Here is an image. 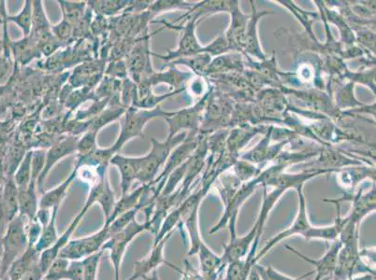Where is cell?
<instances>
[{"instance_id":"obj_1","label":"cell","mask_w":376,"mask_h":280,"mask_svg":"<svg viewBox=\"0 0 376 280\" xmlns=\"http://www.w3.org/2000/svg\"><path fill=\"white\" fill-rule=\"evenodd\" d=\"M26 221L28 220L23 216L17 215L8 223L7 229L1 238L2 258L0 262V280L5 279L11 264L28 249Z\"/></svg>"},{"instance_id":"obj_2","label":"cell","mask_w":376,"mask_h":280,"mask_svg":"<svg viewBox=\"0 0 376 280\" xmlns=\"http://www.w3.org/2000/svg\"><path fill=\"white\" fill-rule=\"evenodd\" d=\"M144 232H150L149 223L147 221L139 223L135 220L122 231L110 235L104 244L102 250L104 252L107 250L110 252V261H112L113 272H115V280H120L122 261H123L128 245L136 236Z\"/></svg>"},{"instance_id":"obj_3","label":"cell","mask_w":376,"mask_h":280,"mask_svg":"<svg viewBox=\"0 0 376 280\" xmlns=\"http://www.w3.org/2000/svg\"><path fill=\"white\" fill-rule=\"evenodd\" d=\"M109 238V224L105 223L100 231L84 238L72 239L61 250L59 257L69 261H81L101 252Z\"/></svg>"},{"instance_id":"obj_4","label":"cell","mask_w":376,"mask_h":280,"mask_svg":"<svg viewBox=\"0 0 376 280\" xmlns=\"http://www.w3.org/2000/svg\"><path fill=\"white\" fill-rule=\"evenodd\" d=\"M160 115H161V112L159 110H153L150 112L148 110H141L136 109V107L135 109L130 107L127 110V116H125V122L123 128H122L120 136H119L115 144L110 148L113 153L116 154L128 140L142 136L147 122Z\"/></svg>"},{"instance_id":"obj_5","label":"cell","mask_w":376,"mask_h":280,"mask_svg":"<svg viewBox=\"0 0 376 280\" xmlns=\"http://www.w3.org/2000/svg\"><path fill=\"white\" fill-rule=\"evenodd\" d=\"M311 226L310 221H309L308 218L307 210H306L304 199H303L302 195H301V203H300L298 215H297L293 223L290 227H287V229H285L284 231L277 233L270 240L267 242L263 249L256 253L255 258H253V264H258L259 259L263 258L265 255H267V253L270 252V250H273L280 242L290 238L291 236H302V233L306 230L310 228Z\"/></svg>"},{"instance_id":"obj_6","label":"cell","mask_w":376,"mask_h":280,"mask_svg":"<svg viewBox=\"0 0 376 280\" xmlns=\"http://www.w3.org/2000/svg\"><path fill=\"white\" fill-rule=\"evenodd\" d=\"M170 238L171 235H168L167 238L163 239L162 241H160L159 244L154 245V246L152 247L149 255L134 262L132 276L127 280H138L139 279H144V276L150 275L152 272L156 270L159 265L164 264L181 273V271L182 270H181L180 268H178L176 265L166 261L164 258V247Z\"/></svg>"},{"instance_id":"obj_7","label":"cell","mask_w":376,"mask_h":280,"mask_svg":"<svg viewBox=\"0 0 376 280\" xmlns=\"http://www.w3.org/2000/svg\"><path fill=\"white\" fill-rule=\"evenodd\" d=\"M287 247L291 252L300 257L303 261L314 265V273H317L314 280H323L334 274V271L336 269L338 255H339L341 247H342V243H341L339 239L331 242V247L326 250L324 256L320 259L310 258V257L302 255L299 250L294 249L292 247L287 246Z\"/></svg>"},{"instance_id":"obj_8","label":"cell","mask_w":376,"mask_h":280,"mask_svg":"<svg viewBox=\"0 0 376 280\" xmlns=\"http://www.w3.org/2000/svg\"><path fill=\"white\" fill-rule=\"evenodd\" d=\"M79 139L74 136H66L59 141L55 143V145L50 148L47 154H45V163L43 166V170L39 179L37 180L38 191L40 194H43V186L47 175L50 173L51 169L54 168L55 163L63 159L64 157L69 156L77 151V145Z\"/></svg>"},{"instance_id":"obj_9","label":"cell","mask_w":376,"mask_h":280,"mask_svg":"<svg viewBox=\"0 0 376 280\" xmlns=\"http://www.w3.org/2000/svg\"><path fill=\"white\" fill-rule=\"evenodd\" d=\"M90 208H91V206L86 203V205H84L81 211L79 213L74 220H72V223H69L66 231L60 236H58L57 242H55L52 247H49V249L45 250V252L40 253L39 264L43 273L45 274L46 271L50 267V265L54 262L55 259L59 257L61 250H62L64 247L67 246V244L72 240V235H74V233L76 231V229H77L81 221H83L84 216H86Z\"/></svg>"},{"instance_id":"obj_10","label":"cell","mask_w":376,"mask_h":280,"mask_svg":"<svg viewBox=\"0 0 376 280\" xmlns=\"http://www.w3.org/2000/svg\"><path fill=\"white\" fill-rule=\"evenodd\" d=\"M258 235V226L255 223L249 233L243 236L237 235V233H230L229 242L224 247L222 262L227 267L230 262L241 261L246 258L253 241Z\"/></svg>"},{"instance_id":"obj_11","label":"cell","mask_w":376,"mask_h":280,"mask_svg":"<svg viewBox=\"0 0 376 280\" xmlns=\"http://www.w3.org/2000/svg\"><path fill=\"white\" fill-rule=\"evenodd\" d=\"M152 143L153 148L150 153L142 157L141 170L137 177V180L141 182L142 185H153L157 171L167 156V144H161L154 139H152Z\"/></svg>"},{"instance_id":"obj_12","label":"cell","mask_w":376,"mask_h":280,"mask_svg":"<svg viewBox=\"0 0 376 280\" xmlns=\"http://www.w3.org/2000/svg\"><path fill=\"white\" fill-rule=\"evenodd\" d=\"M110 163L116 166L120 172L122 197H124L130 192L134 180H137L142 165V157L132 158L116 153L110 159Z\"/></svg>"},{"instance_id":"obj_13","label":"cell","mask_w":376,"mask_h":280,"mask_svg":"<svg viewBox=\"0 0 376 280\" xmlns=\"http://www.w3.org/2000/svg\"><path fill=\"white\" fill-rule=\"evenodd\" d=\"M86 203L91 206L98 203L103 210L105 221L110 218L116 202L115 194H113V189L110 188L107 175L102 177L97 185L91 187V191Z\"/></svg>"},{"instance_id":"obj_14","label":"cell","mask_w":376,"mask_h":280,"mask_svg":"<svg viewBox=\"0 0 376 280\" xmlns=\"http://www.w3.org/2000/svg\"><path fill=\"white\" fill-rule=\"evenodd\" d=\"M37 189V182L32 180L28 186L18 189L19 215L28 221L34 220L40 209Z\"/></svg>"},{"instance_id":"obj_15","label":"cell","mask_w":376,"mask_h":280,"mask_svg":"<svg viewBox=\"0 0 376 280\" xmlns=\"http://www.w3.org/2000/svg\"><path fill=\"white\" fill-rule=\"evenodd\" d=\"M76 177H77V170L75 168L68 179L64 180L60 185L55 187L51 191L43 192L42 197L40 199L39 209L43 210L59 209L61 203L65 199L69 188L74 182Z\"/></svg>"},{"instance_id":"obj_16","label":"cell","mask_w":376,"mask_h":280,"mask_svg":"<svg viewBox=\"0 0 376 280\" xmlns=\"http://www.w3.org/2000/svg\"><path fill=\"white\" fill-rule=\"evenodd\" d=\"M40 259V253L34 247H28L24 253L16 259L8 268L5 279L19 280Z\"/></svg>"},{"instance_id":"obj_17","label":"cell","mask_w":376,"mask_h":280,"mask_svg":"<svg viewBox=\"0 0 376 280\" xmlns=\"http://www.w3.org/2000/svg\"><path fill=\"white\" fill-rule=\"evenodd\" d=\"M179 229L182 235H188L189 238L188 256L196 255L200 246L203 238H201L199 221H198V208H195L189 213L188 218H186L185 223L179 224Z\"/></svg>"},{"instance_id":"obj_18","label":"cell","mask_w":376,"mask_h":280,"mask_svg":"<svg viewBox=\"0 0 376 280\" xmlns=\"http://www.w3.org/2000/svg\"><path fill=\"white\" fill-rule=\"evenodd\" d=\"M1 197L6 217L8 223L19 215L18 188L14 182L13 177H8L1 187Z\"/></svg>"},{"instance_id":"obj_19","label":"cell","mask_w":376,"mask_h":280,"mask_svg":"<svg viewBox=\"0 0 376 280\" xmlns=\"http://www.w3.org/2000/svg\"><path fill=\"white\" fill-rule=\"evenodd\" d=\"M58 209H52L50 220L43 226L42 235H40L37 244L35 245V250H36L40 255L42 252H45V250L52 247L58 239L57 229Z\"/></svg>"},{"instance_id":"obj_20","label":"cell","mask_w":376,"mask_h":280,"mask_svg":"<svg viewBox=\"0 0 376 280\" xmlns=\"http://www.w3.org/2000/svg\"><path fill=\"white\" fill-rule=\"evenodd\" d=\"M33 3V23H32L30 34L45 42L50 34V28H49L47 18L43 11L42 2L34 1Z\"/></svg>"},{"instance_id":"obj_21","label":"cell","mask_w":376,"mask_h":280,"mask_svg":"<svg viewBox=\"0 0 376 280\" xmlns=\"http://www.w3.org/2000/svg\"><path fill=\"white\" fill-rule=\"evenodd\" d=\"M303 238L307 240H324L326 242H334L339 238V227L336 221L331 226L314 227L306 230L302 235Z\"/></svg>"},{"instance_id":"obj_22","label":"cell","mask_w":376,"mask_h":280,"mask_svg":"<svg viewBox=\"0 0 376 280\" xmlns=\"http://www.w3.org/2000/svg\"><path fill=\"white\" fill-rule=\"evenodd\" d=\"M8 22H13L24 32L25 37H28L32 30L33 23V4L32 1H25L23 10L16 16H8Z\"/></svg>"},{"instance_id":"obj_23","label":"cell","mask_w":376,"mask_h":280,"mask_svg":"<svg viewBox=\"0 0 376 280\" xmlns=\"http://www.w3.org/2000/svg\"><path fill=\"white\" fill-rule=\"evenodd\" d=\"M180 221H182V214H181L180 209L173 210L170 214H167L164 220H163L159 231L154 235L153 246L159 244L160 241L167 238L168 235H171V231L179 226Z\"/></svg>"},{"instance_id":"obj_24","label":"cell","mask_w":376,"mask_h":280,"mask_svg":"<svg viewBox=\"0 0 376 280\" xmlns=\"http://www.w3.org/2000/svg\"><path fill=\"white\" fill-rule=\"evenodd\" d=\"M32 153L33 151H29L25 154L24 160L20 163L18 168L13 175L14 182L18 189L25 188L31 182Z\"/></svg>"},{"instance_id":"obj_25","label":"cell","mask_w":376,"mask_h":280,"mask_svg":"<svg viewBox=\"0 0 376 280\" xmlns=\"http://www.w3.org/2000/svg\"><path fill=\"white\" fill-rule=\"evenodd\" d=\"M104 250H101L95 255L87 257L81 259L84 267V280H97L98 267H100L101 259Z\"/></svg>"},{"instance_id":"obj_26","label":"cell","mask_w":376,"mask_h":280,"mask_svg":"<svg viewBox=\"0 0 376 280\" xmlns=\"http://www.w3.org/2000/svg\"><path fill=\"white\" fill-rule=\"evenodd\" d=\"M253 267L258 271L261 280H302L314 272V271H311V272L305 274L304 276H302L301 278L293 279L280 273L279 271H277L273 267H262V265H258V264H256Z\"/></svg>"},{"instance_id":"obj_27","label":"cell","mask_w":376,"mask_h":280,"mask_svg":"<svg viewBox=\"0 0 376 280\" xmlns=\"http://www.w3.org/2000/svg\"><path fill=\"white\" fill-rule=\"evenodd\" d=\"M69 262L71 261L69 259L58 257L46 271L42 280H63L64 274L68 269Z\"/></svg>"},{"instance_id":"obj_28","label":"cell","mask_w":376,"mask_h":280,"mask_svg":"<svg viewBox=\"0 0 376 280\" xmlns=\"http://www.w3.org/2000/svg\"><path fill=\"white\" fill-rule=\"evenodd\" d=\"M97 132L95 131H90L87 133L83 139L79 140L77 145V151L80 153L81 157H87L94 153L97 148H96V136Z\"/></svg>"},{"instance_id":"obj_29","label":"cell","mask_w":376,"mask_h":280,"mask_svg":"<svg viewBox=\"0 0 376 280\" xmlns=\"http://www.w3.org/2000/svg\"><path fill=\"white\" fill-rule=\"evenodd\" d=\"M123 112V109H115L107 110V112L102 113V115H98L97 118L93 119L92 124H89L91 131H95V132L98 133L101 128L103 127L104 125L109 124V122L113 121V119H118Z\"/></svg>"},{"instance_id":"obj_30","label":"cell","mask_w":376,"mask_h":280,"mask_svg":"<svg viewBox=\"0 0 376 280\" xmlns=\"http://www.w3.org/2000/svg\"><path fill=\"white\" fill-rule=\"evenodd\" d=\"M45 163V153L42 151H36L32 153V161H31V180L32 182H36L40 174L43 170V166Z\"/></svg>"},{"instance_id":"obj_31","label":"cell","mask_w":376,"mask_h":280,"mask_svg":"<svg viewBox=\"0 0 376 280\" xmlns=\"http://www.w3.org/2000/svg\"><path fill=\"white\" fill-rule=\"evenodd\" d=\"M63 280H84L83 262L71 261L68 269L64 274Z\"/></svg>"},{"instance_id":"obj_32","label":"cell","mask_w":376,"mask_h":280,"mask_svg":"<svg viewBox=\"0 0 376 280\" xmlns=\"http://www.w3.org/2000/svg\"><path fill=\"white\" fill-rule=\"evenodd\" d=\"M96 3V7L97 11H100L102 14H112L116 13V11H120L124 8V6L127 4V2L122 1H101L94 2Z\"/></svg>"},{"instance_id":"obj_33","label":"cell","mask_w":376,"mask_h":280,"mask_svg":"<svg viewBox=\"0 0 376 280\" xmlns=\"http://www.w3.org/2000/svg\"><path fill=\"white\" fill-rule=\"evenodd\" d=\"M43 276H45V273H43L39 262H38L19 280H42Z\"/></svg>"},{"instance_id":"obj_34","label":"cell","mask_w":376,"mask_h":280,"mask_svg":"<svg viewBox=\"0 0 376 280\" xmlns=\"http://www.w3.org/2000/svg\"><path fill=\"white\" fill-rule=\"evenodd\" d=\"M72 26L68 22V19L64 20L60 25H55V28H52V31L55 32V34L57 35L60 39H67L71 34Z\"/></svg>"},{"instance_id":"obj_35","label":"cell","mask_w":376,"mask_h":280,"mask_svg":"<svg viewBox=\"0 0 376 280\" xmlns=\"http://www.w3.org/2000/svg\"><path fill=\"white\" fill-rule=\"evenodd\" d=\"M8 224V221L7 217H6L4 206H3L2 202L1 188H0V238H2L3 235H4Z\"/></svg>"},{"instance_id":"obj_36","label":"cell","mask_w":376,"mask_h":280,"mask_svg":"<svg viewBox=\"0 0 376 280\" xmlns=\"http://www.w3.org/2000/svg\"><path fill=\"white\" fill-rule=\"evenodd\" d=\"M246 280H261V276H259L255 267H253L252 269L250 270L249 275L247 276Z\"/></svg>"},{"instance_id":"obj_37","label":"cell","mask_w":376,"mask_h":280,"mask_svg":"<svg viewBox=\"0 0 376 280\" xmlns=\"http://www.w3.org/2000/svg\"><path fill=\"white\" fill-rule=\"evenodd\" d=\"M349 280H375V275H372V274H365V275L360 276H352Z\"/></svg>"},{"instance_id":"obj_38","label":"cell","mask_w":376,"mask_h":280,"mask_svg":"<svg viewBox=\"0 0 376 280\" xmlns=\"http://www.w3.org/2000/svg\"><path fill=\"white\" fill-rule=\"evenodd\" d=\"M144 280H160L159 272H157V270H154V272H152L150 275H148L147 276H144Z\"/></svg>"},{"instance_id":"obj_39","label":"cell","mask_w":376,"mask_h":280,"mask_svg":"<svg viewBox=\"0 0 376 280\" xmlns=\"http://www.w3.org/2000/svg\"><path fill=\"white\" fill-rule=\"evenodd\" d=\"M1 280H7V279H1Z\"/></svg>"}]
</instances>
